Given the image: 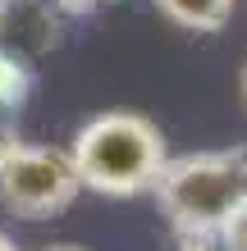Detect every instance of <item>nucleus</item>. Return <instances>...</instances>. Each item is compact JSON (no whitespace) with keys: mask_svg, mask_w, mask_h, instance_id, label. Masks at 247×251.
I'll list each match as a JSON object with an SVG mask.
<instances>
[{"mask_svg":"<svg viewBox=\"0 0 247 251\" xmlns=\"http://www.w3.org/2000/svg\"><path fill=\"white\" fill-rule=\"evenodd\" d=\"M74 169L87 192L101 197H142L156 192L161 169L169 165V146L156 119L137 110H101L69 142Z\"/></svg>","mask_w":247,"mask_h":251,"instance_id":"f257e3e1","label":"nucleus"},{"mask_svg":"<svg viewBox=\"0 0 247 251\" xmlns=\"http://www.w3.org/2000/svg\"><path fill=\"white\" fill-rule=\"evenodd\" d=\"M247 197V146L169 155L156 183V205L174 233H220Z\"/></svg>","mask_w":247,"mask_h":251,"instance_id":"f03ea898","label":"nucleus"},{"mask_svg":"<svg viewBox=\"0 0 247 251\" xmlns=\"http://www.w3.org/2000/svg\"><path fill=\"white\" fill-rule=\"evenodd\" d=\"M82 178L74 169L69 146L14 142L0 151V205L19 219H55L78 201Z\"/></svg>","mask_w":247,"mask_h":251,"instance_id":"7ed1b4c3","label":"nucleus"},{"mask_svg":"<svg viewBox=\"0 0 247 251\" xmlns=\"http://www.w3.org/2000/svg\"><path fill=\"white\" fill-rule=\"evenodd\" d=\"M69 14L60 0H0V46L19 60H41L64 41Z\"/></svg>","mask_w":247,"mask_h":251,"instance_id":"20e7f679","label":"nucleus"},{"mask_svg":"<svg viewBox=\"0 0 247 251\" xmlns=\"http://www.w3.org/2000/svg\"><path fill=\"white\" fill-rule=\"evenodd\" d=\"M151 5L183 32H220L234 19L238 0H151Z\"/></svg>","mask_w":247,"mask_h":251,"instance_id":"39448f33","label":"nucleus"},{"mask_svg":"<svg viewBox=\"0 0 247 251\" xmlns=\"http://www.w3.org/2000/svg\"><path fill=\"white\" fill-rule=\"evenodd\" d=\"M27 96H32V69H27V60L0 46V110L14 114Z\"/></svg>","mask_w":247,"mask_h":251,"instance_id":"423d86ee","label":"nucleus"},{"mask_svg":"<svg viewBox=\"0 0 247 251\" xmlns=\"http://www.w3.org/2000/svg\"><path fill=\"white\" fill-rule=\"evenodd\" d=\"M220 242H224V251H247V197L234 205V215L224 219Z\"/></svg>","mask_w":247,"mask_h":251,"instance_id":"0eeeda50","label":"nucleus"},{"mask_svg":"<svg viewBox=\"0 0 247 251\" xmlns=\"http://www.w3.org/2000/svg\"><path fill=\"white\" fill-rule=\"evenodd\" d=\"M174 251H224L220 233H174Z\"/></svg>","mask_w":247,"mask_h":251,"instance_id":"6e6552de","label":"nucleus"},{"mask_svg":"<svg viewBox=\"0 0 247 251\" xmlns=\"http://www.w3.org/2000/svg\"><path fill=\"white\" fill-rule=\"evenodd\" d=\"M14 142H19V132H14V119L0 110V151H5V146H14Z\"/></svg>","mask_w":247,"mask_h":251,"instance_id":"1a4fd4ad","label":"nucleus"},{"mask_svg":"<svg viewBox=\"0 0 247 251\" xmlns=\"http://www.w3.org/2000/svg\"><path fill=\"white\" fill-rule=\"evenodd\" d=\"M238 96H243V105H247V60H243V69H238Z\"/></svg>","mask_w":247,"mask_h":251,"instance_id":"9d476101","label":"nucleus"},{"mask_svg":"<svg viewBox=\"0 0 247 251\" xmlns=\"http://www.w3.org/2000/svg\"><path fill=\"white\" fill-rule=\"evenodd\" d=\"M0 251H23V247H19V242H14V238H9V233H5V228H0Z\"/></svg>","mask_w":247,"mask_h":251,"instance_id":"9b49d317","label":"nucleus"},{"mask_svg":"<svg viewBox=\"0 0 247 251\" xmlns=\"http://www.w3.org/2000/svg\"><path fill=\"white\" fill-rule=\"evenodd\" d=\"M46 251H82V247H69V242H64V247H46Z\"/></svg>","mask_w":247,"mask_h":251,"instance_id":"f8f14e48","label":"nucleus"},{"mask_svg":"<svg viewBox=\"0 0 247 251\" xmlns=\"http://www.w3.org/2000/svg\"><path fill=\"white\" fill-rule=\"evenodd\" d=\"M92 5H110V0H92Z\"/></svg>","mask_w":247,"mask_h":251,"instance_id":"ddd939ff","label":"nucleus"}]
</instances>
